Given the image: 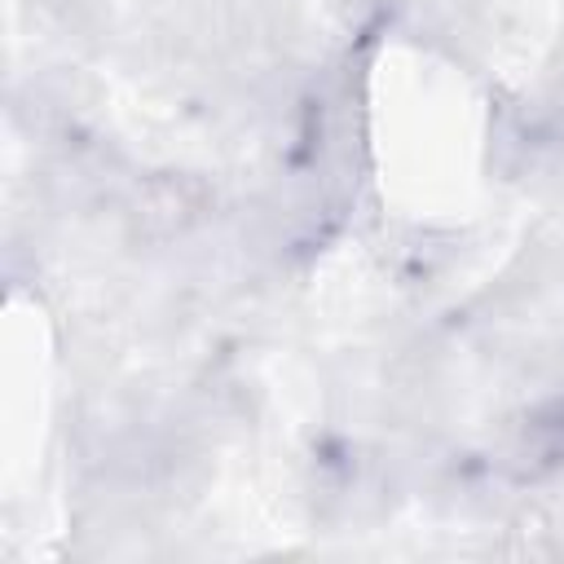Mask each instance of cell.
<instances>
[{
    "instance_id": "6da1fadb",
    "label": "cell",
    "mask_w": 564,
    "mask_h": 564,
    "mask_svg": "<svg viewBox=\"0 0 564 564\" xmlns=\"http://www.w3.org/2000/svg\"><path fill=\"white\" fill-rule=\"evenodd\" d=\"M507 458H516L520 471L529 476L564 467V401H546L529 410L507 436Z\"/></svg>"
}]
</instances>
